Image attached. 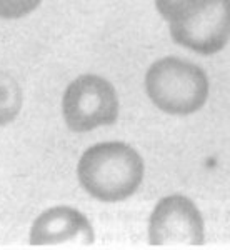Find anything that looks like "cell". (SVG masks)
Listing matches in <instances>:
<instances>
[{
  "instance_id": "cell-6",
  "label": "cell",
  "mask_w": 230,
  "mask_h": 250,
  "mask_svg": "<svg viewBox=\"0 0 230 250\" xmlns=\"http://www.w3.org/2000/svg\"><path fill=\"white\" fill-rule=\"evenodd\" d=\"M94 240L95 233L87 217L77 208L65 205L42 212L35 219L30 230L32 245H55L65 242L90 245Z\"/></svg>"
},
{
  "instance_id": "cell-5",
  "label": "cell",
  "mask_w": 230,
  "mask_h": 250,
  "mask_svg": "<svg viewBox=\"0 0 230 250\" xmlns=\"http://www.w3.org/2000/svg\"><path fill=\"white\" fill-rule=\"evenodd\" d=\"M148 239L155 247L204 244V219L199 208L185 195L164 197L155 205L148 222Z\"/></svg>"
},
{
  "instance_id": "cell-7",
  "label": "cell",
  "mask_w": 230,
  "mask_h": 250,
  "mask_svg": "<svg viewBox=\"0 0 230 250\" xmlns=\"http://www.w3.org/2000/svg\"><path fill=\"white\" fill-rule=\"evenodd\" d=\"M22 102L23 95L19 82L12 75L0 72V127L17 119Z\"/></svg>"
},
{
  "instance_id": "cell-2",
  "label": "cell",
  "mask_w": 230,
  "mask_h": 250,
  "mask_svg": "<svg viewBox=\"0 0 230 250\" xmlns=\"http://www.w3.org/2000/svg\"><path fill=\"white\" fill-rule=\"evenodd\" d=\"M145 90L160 110L172 115H188L204 107L209 95V80L195 63L165 57L147 70Z\"/></svg>"
},
{
  "instance_id": "cell-3",
  "label": "cell",
  "mask_w": 230,
  "mask_h": 250,
  "mask_svg": "<svg viewBox=\"0 0 230 250\" xmlns=\"http://www.w3.org/2000/svg\"><path fill=\"white\" fill-rule=\"evenodd\" d=\"M173 42L210 55L230 40V0H185L168 19Z\"/></svg>"
},
{
  "instance_id": "cell-1",
  "label": "cell",
  "mask_w": 230,
  "mask_h": 250,
  "mask_svg": "<svg viewBox=\"0 0 230 250\" xmlns=\"http://www.w3.org/2000/svg\"><path fill=\"white\" fill-rule=\"evenodd\" d=\"M77 175L80 185L94 199L120 202L139 190L144 180V160L127 144H97L84 152Z\"/></svg>"
},
{
  "instance_id": "cell-8",
  "label": "cell",
  "mask_w": 230,
  "mask_h": 250,
  "mask_svg": "<svg viewBox=\"0 0 230 250\" xmlns=\"http://www.w3.org/2000/svg\"><path fill=\"white\" fill-rule=\"evenodd\" d=\"M42 3V0H0V17L20 19L29 15Z\"/></svg>"
},
{
  "instance_id": "cell-9",
  "label": "cell",
  "mask_w": 230,
  "mask_h": 250,
  "mask_svg": "<svg viewBox=\"0 0 230 250\" xmlns=\"http://www.w3.org/2000/svg\"><path fill=\"white\" fill-rule=\"evenodd\" d=\"M184 0H155V5H157V10L160 12V15L168 20V17L173 14V10L182 3Z\"/></svg>"
},
{
  "instance_id": "cell-4",
  "label": "cell",
  "mask_w": 230,
  "mask_h": 250,
  "mask_svg": "<svg viewBox=\"0 0 230 250\" xmlns=\"http://www.w3.org/2000/svg\"><path fill=\"white\" fill-rule=\"evenodd\" d=\"M62 110L70 130L88 132L117 122L119 97L108 80L99 75H80L67 87Z\"/></svg>"
}]
</instances>
